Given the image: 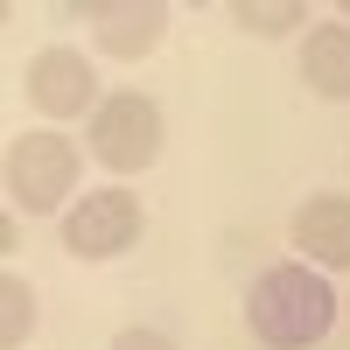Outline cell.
Masks as SVG:
<instances>
[{"label": "cell", "mask_w": 350, "mask_h": 350, "mask_svg": "<svg viewBox=\"0 0 350 350\" xmlns=\"http://www.w3.org/2000/svg\"><path fill=\"white\" fill-rule=\"evenodd\" d=\"M28 329H36V287L21 273H8L0 280V350H21Z\"/></svg>", "instance_id": "9c48e42d"}, {"label": "cell", "mask_w": 350, "mask_h": 350, "mask_svg": "<svg viewBox=\"0 0 350 350\" xmlns=\"http://www.w3.org/2000/svg\"><path fill=\"white\" fill-rule=\"evenodd\" d=\"M112 350H175L161 329H120V336H112Z\"/></svg>", "instance_id": "8fae6325"}, {"label": "cell", "mask_w": 350, "mask_h": 350, "mask_svg": "<svg viewBox=\"0 0 350 350\" xmlns=\"http://www.w3.org/2000/svg\"><path fill=\"white\" fill-rule=\"evenodd\" d=\"M84 175V154L70 148L64 133H49V126H36V133H21L14 148H8V203H21V211H64V196H70V183Z\"/></svg>", "instance_id": "7a4b0ae2"}, {"label": "cell", "mask_w": 350, "mask_h": 350, "mask_svg": "<svg viewBox=\"0 0 350 350\" xmlns=\"http://www.w3.org/2000/svg\"><path fill=\"white\" fill-rule=\"evenodd\" d=\"M92 154L112 175H140V168L161 154V105L148 92H112L92 112Z\"/></svg>", "instance_id": "3957f363"}, {"label": "cell", "mask_w": 350, "mask_h": 350, "mask_svg": "<svg viewBox=\"0 0 350 350\" xmlns=\"http://www.w3.org/2000/svg\"><path fill=\"white\" fill-rule=\"evenodd\" d=\"M329 323H336V287L315 267L280 259L245 287V329L267 350H315L329 336Z\"/></svg>", "instance_id": "6da1fadb"}, {"label": "cell", "mask_w": 350, "mask_h": 350, "mask_svg": "<svg viewBox=\"0 0 350 350\" xmlns=\"http://www.w3.org/2000/svg\"><path fill=\"white\" fill-rule=\"evenodd\" d=\"M77 14H92V36L105 56H148L161 42V28H168V8L161 0H105V8H77Z\"/></svg>", "instance_id": "8992f818"}, {"label": "cell", "mask_w": 350, "mask_h": 350, "mask_svg": "<svg viewBox=\"0 0 350 350\" xmlns=\"http://www.w3.org/2000/svg\"><path fill=\"white\" fill-rule=\"evenodd\" d=\"M295 252L315 267H350V196H308L295 211Z\"/></svg>", "instance_id": "52a82bcc"}, {"label": "cell", "mask_w": 350, "mask_h": 350, "mask_svg": "<svg viewBox=\"0 0 350 350\" xmlns=\"http://www.w3.org/2000/svg\"><path fill=\"white\" fill-rule=\"evenodd\" d=\"M343 14H350V0H343Z\"/></svg>", "instance_id": "7c38bea8"}, {"label": "cell", "mask_w": 350, "mask_h": 350, "mask_svg": "<svg viewBox=\"0 0 350 350\" xmlns=\"http://www.w3.org/2000/svg\"><path fill=\"white\" fill-rule=\"evenodd\" d=\"M21 92H28V105H36L42 120H77V112H98L105 105L98 98V70L84 64L77 49H64V42H49V49L28 56Z\"/></svg>", "instance_id": "5b68a950"}, {"label": "cell", "mask_w": 350, "mask_h": 350, "mask_svg": "<svg viewBox=\"0 0 350 350\" xmlns=\"http://www.w3.org/2000/svg\"><path fill=\"white\" fill-rule=\"evenodd\" d=\"M140 196L133 189H92L70 203V224H64V245L77 259H120L140 245Z\"/></svg>", "instance_id": "277c9868"}, {"label": "cell", "mask_w": 350, "mask_h": 350, "mask_svg": "<svg viewBox=\"0 0 350 350\" xmlns=\"http://www.w3.org/2000/svg\"><path fill=\"white\" fill-rule=\"evenodd\" d=\"M301 77L323 98H350V21H323L301 42Z\"/></svg>", "instance_id": "ba28073f"}, {"label": "cell", "mask_w": 350, "mask_h": 350, "mask_svg": "<svg viewBox=\"0 0 350 350\" xmlns=\"http://www.w3.org/2000/svg\"><path fill=\"white\" fill-rule=\"evenodd\" d=\"M231 21L252 36H287L301 21V0H231Z\"/></svg>", "instance_id": "30bf717a"}]
</instances>
